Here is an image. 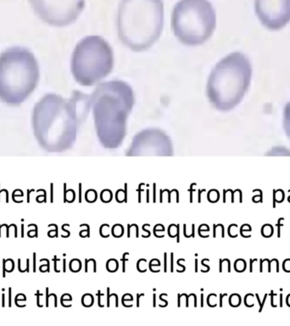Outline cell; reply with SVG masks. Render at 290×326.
I'll return each mask as SVG.
<instances>
[{
	"mask_svg": "<svg viewBox=\"0 0 290 326\" xmlns=\"http://www.w3.org/2000/svg\"><path fill=\"white\" fill-rule=\"evenodd\" d=\"M89 107L90 96L79 91H73L68 99L53 93L42 97L34 106L32 118L34 134L42 148L50 152L69 149Z\"/></svg>",
	"mask_w": 290,
	"mask_h": 326,
	"instance_id": "cell-1",
	"label": "cell"
},
{
	"mask_svg": "<svg viewBox=\"0 0 290 326\" xmlns=\"http://www.w3.org/2000/svg\"><path fill=\"white\" fill-rule=\"evenodd\" d=\"M135 105L132 86L122 80L99 85L90 96L97 134L106 148H117L123 141L127 118Z\"/></svg>",
	"mask_w": 290,
	"mask_h": 326,
	"instance_id": "cell-2",
	"label": "cell"
},
{
	"mask_svg": "<svg viewBox=\"0 0 290 326\" xmlns=\"http://www.w3.org/2000/svg\"><path fill=\"white\" fill-rule=\"evenodd\" d=\"M163 0H121L117 13L118 36L134 52L154 45L163 32Z\"/></svg>",
	"mask_w": 290,
	"mask_h": 326,
	"instance_id": "cell-3",
	"label": "cell"
},
{
	"mask_svg": "<svg viewBox=\"0 0 290 326\" xmlns=\"http://www.w3.org/2000/svg\"><path fill=\"white\" fill-rule=\"evenodd\" d=\"M252 64L246 54L233 52L217 63L210 74L206 94L220 112H230L239 106L252 79Z\"/></svg>",
	"mask_w": 290,
	"mask_h": 326,
	"instance_id": "cell-4",
	"label": "cell"
},
{
	"mask_svg": "<svg viewBox=\"0 0 290 326\" xmlns=\"http://www.w3.org/2000/svg\"><path fill=\"white\" fill-rule=\"evenodd\" d=\"M39 65L33 52L10 47L0 54V100L17 106L34 93L39 81Z\"/></svg>",
	"mask_w": 290,
	"mask_h": 326,
	"instance_id": "cell-5",
	"label": "cell"
},
{
	"mask_svg": "<svg viewBox=\"0 0 290 326\" xmlns=\"http://www.w3.org/2000/svg\"><path fill=\"white\" fill-rule=\"evenodd\" d=\"M217 27V12L209 0H180L172 13V28L179 42L201 45Z\"/></svg>",
	"mask_w": 290,
	"mask_h": 326,
	"instance_id": "cell-6",
	"label": "cell"
},
{
	"mask_svg": "<svg viewBox=\"0 0 290 326\" xmlns=\"http://www.w3.org/2000/svg\"><path fill=\"white\" fill-rule=\"evenodd\" d=\"M113 48L103 37L88 36L76 44L71 70L78 84L90 87L109 75L114 67Z\"/></svg>",
	"mask_w": 290,
	"mask_h": 326,
	"instance_id": "cell-7",
	"label": "cell"
},
{
	"mask_svg": "<svg viewBox=\"0 0 290 326\" xmlns=\"http://www.w3.org/2000/svg\"><path fill=\"white\" fill-rule=\"evenodd\" d=\"M86 0H28L35 15L52 27L72 24L85 8Z\"/></svg>",
	"mask_w": 290,
	"mask_h": 326,
	"instance_id": "cell-8",
	"label": "cell"
},
{
	"mask_svg": "<svg viewBox=\"0 0 290 326\" xmlns=\"http://www.w3.org/2000/svg\"><path fill=\"white\" fill-rule=\"evenodd\" d=\"M254 11L266 29L281 30L290 22V0H254Z\"/></svg>",
	"mask_w": 290,
	"mask_h": 326,
	"instance_id": "cell-9",
	"label": "cell"
},
{
	"mask_svg": "<svg viewBox=\"0 0 290 326\" xmlns=\"http://www.w3.org/2000/svg\"><path fill=\"white\" fill-rule=\"evenodd\" d=\"M172 144L169 137L158 128L143 130L133 139V145L128 155L152 154L172 155Z\"/></svg>",
	"mask_w": 290,
	"mask_h": 326,
	"instance_id": "cell-10",
	"label": "cell"
},
{
	"mask_svg": "<svg viewBox=\"0 0 290 326\" xmlns=\"http://www.w3.org/2000/svg\"><path fill=\"white\" fill-rule=\"evenodd\" d=\"M284 127L290 137V101L286 104L284 109Z\"/></svg>",
	"mask_w": 290,
	"mask_h": 326,
	"instance_id": "cell-11",
	"label": "cell"
}]
</instances>
